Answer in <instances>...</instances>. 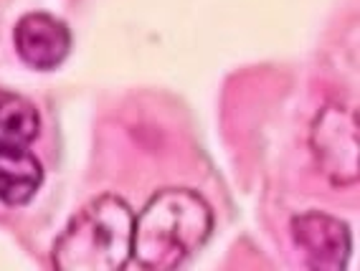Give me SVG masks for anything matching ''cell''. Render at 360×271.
<instances>
[{"mask_svg":"<svg viewBox=\"0 0 360 271\" xmlns=\"http://www.w3.org/2000/svg\"><path fill=\"white\" fill-rule=\"evenodd\" d=\"M211 231L213 211L206 200L188 187H165L135 218L132 256L142 269H175L206 244Z\"/></svg>","mask_w":360,"mask_h":271,"instance_id":"6da1fadb","label":"cell"},{"mask_svg":"<svg viewBox=\"0 0 360 271\" xmlns=\"http://www.w3.org/2000/svg\"><path fill=\"white\" fill-rule=\"evenodd\" d=\"M135 213L117 195H99L69 220L53 244L58 271H117L132 258Z\"/></svg>","mask_w":360,"mask_h":271,"instance_id":"7a4b0ae2","label":"cell"},{"mask_svg":"<svg viewBox=\"0 0 360 271\" xmlns=\"http://www.w3.org/2000/svg\"><path fill=\"white\" fill-rule=\"evenodd\" d=\"M312 147L322 173L335 185L358 180V117L345 107H325L312 129Z\"/></svg>","mask_w":360,"mask_h":271,"instance_id":"3957f363","label":"cell"},{"mask_svg":"<svg viewBox=\"0 0 360 271\" xmlns=\"http://www.w3.org/2000/svg\"><path fill=\"white\" fill-rule=\"evenodd\" d=\"M292 241L302 253L304 264L317 271L345 269L353 239L340 218L320 211H309L292 218Z\"/></svg>","mask_w":360,"mask_h":271,"instance_id":"277c9868","label":"cell"},{"mask_svg":"<svg viewBox=\"0 0 360 271\" xmlns=\"http://www.w3.org/2000/svg\"><path fill=\"white\" fill-rule=\"evenodd\" d=\"M13 46L20 61L39 72H51L66 61L71 33L64 20L49 13H28L13 28Z\"/></svg>","mask_w":360,"mask_h":271,"instance_id":"5b68a950","label":"cell"},{"mask_svg":"<svg viewBox=\"0 0 360 271\" xmlns=\"http://www.w3.org/2000/svg\"><path fill=\"white\" fill-rule=\"evenodd\" d=\"M44 183L39 157L26 147H0V200L26 206Z\"/></svg>","mask_w":360,"mask_h":271,"instance_id":"8992f818","label":"cell"},{"mask_svg":"<svg viewBox=\"0 0 360 271\" xmlns=\"http://www.w3.org/2000/svg\"><path fill=\"white\" fill-rule=\"evenodd\" d=\"M39 110L15 91L0 89V147H28L39 137Z\"/></svg>","mask_w":360,"mask_h":271,"instance_id":"52a82bcc","label":"cell"}]
</instances>
